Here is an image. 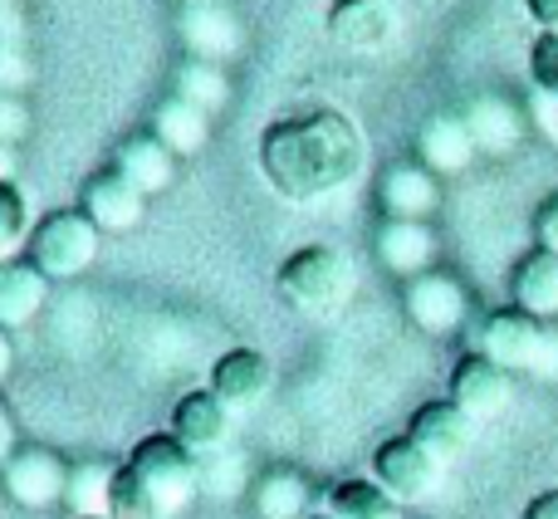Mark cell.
I'll return each mask as SVG.
<instances>
[{
    "label": "cell",
    "instance_id": "1",
    "mask_svg": "<svg viewBox=\"0 0 558 519\" xmlns=\"http://www.w3.org/2000/svg\"><path fill=\"white\" fill-rule=\"evenodd\" d=\"M367 137L338 108H304L260 133V172L284 202H324L363 177Z\"/></svg>",
    "mask_w": 558,
    "mask_h": 519
},
{
    "label": "cell",
    "instance_id": "2",
    "mask_svg": "<svg viewBox=\"0 0 558 519\" xmlns=\"http://www.w3.org/2000/svg\"><path fill=\"white\" fill-rule=\"evenodd\" d=\"M202 495V461L172 432H153L113 475V519H172Z\"/></svg>",
    "mask_w": 558,
    "mask_h": 519
},
{
    "label": "cell",
    "instance_id": "3",
    "mask_svg": "<svg viewBox=\"0 0 558 519\" xmlns=\"http://www.w3.org/2000/svg\"><path fill=\"white\" fill-rule=\"evenodd\" d=\"M275 289L289 309L324 318V314H338L353 299L357 275H353V260L333 251V245H304V251H294L279 265Z\"/></svg>",
    "mask_w": 558,
    "mask_h": 519
},
{
    "label": "cell",
    "instance_id": "4",
    "mask_svg": "<svg viewBox=\"0 0 558 519\" xmlns=\"http://www.w3.org/2000/svg\"><path fill=\"white\" fill-rule=\"evenodd\" d=\"M98 251H104V231L74 206V212L39 216L35 231H29L25 260L54 285V279H78L84 269H94Z\"/></svg>",
    "mask_w": 558,
    "mask_h": 519
},
{
    "label": "cell",
    "instance_id": "5",
    "mask_svg": "<svg viewBox=\"0 0 558 519\" xmlns=\"http://www.w3.org/2000/svg\"><path fill=\"white\" fill-rule=\"evenodd\" d=\"M0 491L20 510H54L69 495V461L59 451H49V446H20L0 466Z\"/></svg>",
    "mask_w": 558,
    "mask_h": 519
},
{
    "label": "cell",
    "instance_id": "6",
    "mask_svg": "<svg viewBox=\"0 0 558 519\" xmlns=\"http://www.w3.org/2000/svg\"><path fill=\"white\" fill-rule=\"evenodd\" d=\"M402 314H407V324L422 328V334L446 338V334H456V328H465V318H471V294H465V285L456 275L426 269V275L402 285Z\"/></svg>",
    "mask_w": 558,
    "mask_h": 519
},
{
    "label": "cell",
    "instance_id": "7",
    "mask_svg": "<svg viewBox=\"0 0 558 519\" xmlns=\"http://www.w3.org/2000/svg\"><path fill=\"white\" fill-rule=\"evenodd\" d=\"M441 471L446 466L436 461L432 451H422L407 432L392 436V442H383L373 451V481L383 485L397 505H422L426 495L441 485Z\"/></svg>",
    "mask_w": 558,
    "mask_h": 519
},
{
    "label": "cell",
    "instance_id": "8",
    "mask_svg": "<svg viewBox=\"0 0 558 519\" xmlns=\"http://www.w3.org/2000/svg\"><path fill=\"white\" fill-rule=\"evenodd\" d=\"M231 426H235V412L211 393V387H202V393L177 397L167 432H172L196 461H206V456L231 451Z\"/></svg>",
    "mask_w": 558,
    "mask_h": 519
},
{
    "label": "cell",
    "instance_id": "9",
    "mask_svg": "<svg viewBox=\"0 0 558 519\" xmlns=\"http://www.w3.org/2000/svg\"><path fill=\"white\" fill-rule=\"evenodd\" d=\"M544 328L539 318H530L524 309H495V314H485V324L475 328V353L490 358V363H500L505 373H530L534 367V353H539L544 343Z\"/></svg>",
    "mask_w": 558,
    "mask_h": 519
},
{
    "label": "cell",
    "instance_id": "10",
    "mask_svg": "<svg viewBox=\"0 0 558 519\" xmlns=\"http://www.w3.org/2000/svg\"><path fill=\"white\" fill-rule=\"evenodd\" d=\"M446 397H451V402L461 407L475 426H481V422H490V417H500L505 407H510L514 373H505L500 363H490V358H481V353H465L461 363L451 367Z\"/></svg>",
    "mask_w": 558,
    "mask_h": 519
},
{
    "label": "cell",
    "instance_id": "11",
    "mask_svg": "<svg viewBox=\"0 0 558 519\" xmlns=\"http://www.w3.org/2000/svg\"><path fill=\"white\" fill-rule=\"evenodd\" d=\"M206 387H211L231 412H255L275 387V367L260 348H226L211 363V383Z\"/></svg>",
    "mask_w": 558,
    "mask_h": 519
},
{
    "label": "cell",
    "instance_id": "12",
    "mask_svg": "<svg viewBox=\"0 0 558 519\" xmlns=\"http://www.w3.org/2000/svg\"><path fill=\"white\" fill-rule=\"evenodd\" d=\"M78 212H84L104 236H118V231H133V226L147 216V196L137 192L118 167H104V172H94L84 182V192H78Z\"/></svg>",
    "mask_w": 558,
    "mask_h": 519
},
{
    "label": "cell",
    "instance_id": "13",
    "mask_svg": "<svg viewBox=\"0 0 558 519\" xmlns=\"http://www.w3.org/2000/svg\"><path fill=\"white\" fill-rule=\"evenodd\" d=\"M377 202L387 221H432V212L441 206V182L422 162H397L377 182Z\"/></svg>",
    "mask_w": 558,
    "mask_h": 519
},
{
    "label": "cell",
    "instance_id": "14",
    "mask_svg": "<svg viewBox=\"0 0 558 519\" xmlns=\"http://www.w3.org/2000/svg\"><path fill=\"white\" fill-rule=\"evenodd\" d=\"M407 436H412L422 451H432L441 466H451L456 456H465V446L475 442V422L451 402V397H441V402L416 407L412 422H407Z\"/></svg>",
    "mask_w": 558,
    "mask_h": 519
},
{
    "label": "cell",
    "instance_id": "15",
    "mask_svg": "<svg viewBox=\"0 0 558 519\" xmlns=\"http://www.w3.org/2000/svg\"><path fill=\"white\" fill-rule=\"evenodd\" d=\"M328 35L348 49H383L397 35L392 0H333L328 5Z\"/></svg>",
    "mask_w": 558,
    "mask_h": 519
},
{
    "label": "cell",
    "instance_id": "16",
    "mask_svg": "<svg viewBox=\"0 0 558 519\" xmlns=\"http://www.w3.org/2000/svg\"><path fill=\"white\" fill-rule=\"evenodd\" d=\"M475 137L471 128H465V113H436L422 123V133H416V157H422L426 172L436 177H456L465 172V167L475 162Z\"/></svg>",
    "mask_w": 558,
    "mask_h": 519
},
{
    "label": "cell",
    "instance_id": "17",
    "mask_svg": "<svg viewBox=\"0 0 558 519\" xmlns=\"http://www.w3.org/2000/svg\"><path fill=\"white\" fill-rule=\"evenodd\" d=\"M251 510L255 519H308L314 515V485L294 466H270L251 481Z\"/></svg>",
    "mask_w": 558,
    "mask_h": 519
},
{
    "label": "cell",
    "instance_id": "18",
    "mask_svg": "<svg viewBox=\"0 0 558 519\" xmlns=\"http://www.w3.org/2000/svg\"><path fill=\"white\" fill-rule=\"evenodd\" d=\"M177 162H182V157H177L167 143H157L153 133L123 137V143H118V153H113V167H118V172H123L143 196L167 192V186L177 182Z\"/></svg>",
    "mask_w": 558,
    "mask_h": 519
},
{
    "label": "cell",
    "instance_id": "19",
    "mask_svg": "<svg viewBox=\"0 0 558 519\" xmlns=\"http://www.w3.org/2000/svg\"><path fill=\"white\" fill-rule=\"evenodd\" d=\"M377 265L392 269L402 279H416L432 269L436 260V236L426 221H383L377 226Z\"/></svg>",
    "mask_w": 558,
    "mask_h": 519
},
{
    "label": "cell",
    "instance_id": "20",
    "mask_svg": "<svg viewBox=\"0 0 558 519\" xmlns=\"http://www.w3.org/2000/svg\"><path fill=\"white\" fill-rule=\"evenodd\" d=\"M510 299H514V309H524L539 324L558 318V255L539 251V245L530 255H520V265L510 275Z\"/></svg>",
    "mask_w": 558,
    "mask_h": 519
},
{
    "label": "cell",
    "instance_id": "21",
    "mask_svg": "<svg viewBox=\"0 0 558 519\" xmlns=\"http://www.w3.org/2000/svg\"><path fill=\"white\" fill-rule=\"evenodd\" d=\"M465 128H471V137H475V147H481V153L505 157V153H514V147H520L524 113L510 104V98L485 94V98H475V104L465 108Z\"/></svg>",
    "mask_w": 558,
    "mask_h": 519
},
{
    "label": "cell",
    "instance_id": "22",
    "mask_svg": "<svg viewBox=\"0 0 558 519\" xmlns=\"http://www.w3.org/2000/svg\"><path fill=\"white\" fill-rule=\"evenodd\" d=\"M177 29H182L186 49H192L196 59H206V64L231 59L235 49H241V25H235L221 5H186L182 20H177Z\"/></svg>",
    "mask_w": 558,
    "mask_h": 519
},
{
    "label": "cell",
    "instance_id": "23",
    "mask_svg": "<svg viewBox=\"0 0 558 519\" xmlns=\"http://www.w3.org/2000/svg\"><path fill=\"white\" fill-rule=\"evenodd\" d=\"M45 294H49V279L39 275L29 260H5L0 265V328H20L45 309Z\"/></svg>",
    "mask_w": 558,
    "mask_h": 519
},
{
    "label": "cell",
    "instance_id": "24",
    "mask_svg": "<svg viewBox=\"0 0 558 519\" xmlns=\"http://www.w3.org/2000/svg\"><path fill=\"white\" fill-rule=\"evenodd\" d=\"M153 137L157 143H167L177 157H196L206 147V137H211V113H202L196 104H186V98H162L153 113Z\"/></svg>",
    "mask_w": 558,
    "mask_h": 519
},
{
    "label": "cell",
    "instance_id": "25",
    "mask_svg": "<svg viewBox=\"0 0 558 519\" xmlns=\"http://www.w3.org/2000/svg\"><path fill=\"white\" fill-rule=\"evenodd\" d=\"M113 475H118V466H108V461H78V466H69V495H64V505H69V515L74 519H113Z\"/></svg>",
    "mask_w": 558,
    "mask_h": 519
},
{
    "label": "cell",
    "instance_id": "26",
    "mask_svg": "<svg viewBox=\"0 0 558 519\" xmlns=\"http://www.w3.org/2000/svg\"><path fill=\"white\" fill-rule=\"evenodd\" d=\"M328 515L333 519H402V505L367 475V481H338L328 491Z\"/></svg>",
    "mask_w": 558,
    "mask_h": 519
},
{
    "label": "cell",
    "instance_id": "27",
    "mask_svg": "<svg viewBox=\"0 0 558 519\" xmlns=\"http://www.w3.org/2000/svg\"><path fill=\"white\" fill-rule=\"evenodd\" d=\"M177 98L196 104L202 113H216V108L231 98V84H226V74L216 64H206V59H186V64H182V84H177Z\"/></svg>",
    "mask_w": 558,
    "mask_h": 519
},
{
    "label": "cell",
    "instance_id": "28",
    "mask_svg": "<svg viewBox=\"0 0 558 519\" xmlns=\"http://www.w3.org/2000/svg\"><path fill=\"white\" fill-rule=\"evenodd\" d=\"M29 202L25 192H20L15 182H0V265L5 260H15V251H25L29 245Z\"/></svg>",
    "mask_w": 558,
    "mask_h": 519
},
{
    "label": "cell",
    "instance_id": "29",
    "mask_svg": "<svg viewBox=\"0 0 558 519\" xmlns=\"http://www.w3.org/2000/svg\"><path fill=\"white\" fill-rule=\"evenodd\" d=\"M530 79L534 94L558 98V29H539V39L530 45Z\"/></svg>",
    "mask_w": 558,
    "mask_h": 519
},
{
    "label": "cell",
    "instance_id": "30",
    "mask_svg": "<svg viewBox=\"0 0 558 519\" xmlns=\"http://www.w3.org/2000/svg\"><path fill=\"white\" fill-rule=\"evenodd\" d=\"M29 59H25V49L15 45V39H0V94H10V98H20V88H29Z\"/></svg>",
    "mask_w": 558,
    "mask_h": 519
},
{
    "label": "cell",
    "instance_id": "31",
    "mask_svg": "<svg viewBox=\"0 0 558 519\" xmlns=\"http://www.w3.org/2000/svg\"><path fill=\"white\" fill-rule=\"evenodd\" d=\"M25 128H29L25 104H20V98H10V94H0V143L15 147L20 137H25Z\"/></svg>",
    "mask_w": 558,
    "mask_h": 519
},
{
    "label": "cell",
    "instance_id": "32",
    "mask_svg": "<svg viewBox=\"0 0 558 519\" xmlns=\"http://www.w3.org/2000/svg\"><path fill=\"white\" fill-rule=\"evenodd\" d=\"M534 241H539V251L558 255V196H549V202L534 212Z\"/></svg>",
    "mask_w": 558,
    "mask_h": 519
},
{
    "label": "cell",
    "instance_id": "33",
    "mask_svg": "<svg viewBox=\"0 0 558 519\" xmlns=\"http://www.w3.org/2000/svg\"><path fill=\"white\" fill-rule=\"evenodd\" d=\"M530 377H539V383H558V328H544V343H539V353H534Z\"/></svg>",
    "mask_w": 558,
    "mask_h": 519
},
{
    "label": "cell",
    "instance_id": "34",
    "mask_svg": "<svg viewBox=\"0 0 558 519\" xmlns=\"http://www.w3.org/2000/svg\"><path fill=\"white\" fill-rule=\"evenodd\" d=\"M20 451V432H15V417H10V407L0 402V466L10 461V456Z\"/></svg>",
    "mask_w": 558,
    "mask_h": 519
},
{
    "label": "cell",
    "instance_id": "35",
    "mask_svg": "<svg viewBox=\"0 0 558 519\" xmlns=\"http://www.w3.org/2000/svg\"><path fill=\"white\" fill-rule=\"evenodd\" d=\"M524 10L539 29H558V0H524Z\"/></svg>",
    "mask_w": 558,
    "mask_h": 519
},
{
    "label": "cell",
    "instance_id": "36",
    "mask_svg": "<svg viewBox=\"0 0 558 519\" xmlns=\"http://www.w3.org/2000/svg\"><path fill=\"white\" fill-rule=\"evenodd\" d=\"M520 519H558V491L534 495V500L524 505V515H520Z\"/></svg>",
    "mask_w": 558,
    "mask_h": 519
},
{
    "label": "cell",
    "instance_id": "37",
    "mask_svg": "<svg viewBox=\"0 0 558 519\" xmlns=\"http://www.w3.org/2000/svg\"><path fill=\"white\" fill-rule=\"evenodd\" d=\"M10 367H15V343H10V334L0 328V383L10 377Z\"/></svg>",
    "mask_w": 558,
    "mask_h": 519
},
{
    "label": "cell",
    "instance_id": "38",
    "mask_svg": "<svg viewBox=\"0 0 558 519\" xmlns=\"http://www.w3.org/2000/svg\"><path fill=\"white\" fill-rule=\"evenodd\" d=\"M0 182H15V147L0 143Z\"/></svg>",
    "mask_w": 558,
    "mask_h": 519
},
{
    "label": "cell",
    "instance_id": "39",
    "mask_svg": "<svg viewBox=\"0 0 558 519\" xmlns=\"http://www.w3.org/2000/svg\"><path fill=\"white\" fill-rule=\"evenodd\" d=\"M308 519H333V515H328V510H324V515H308Z\"/></svg>",
    "mask_w": 558,
    "mask_h": 519
},
{
    "label": "cell",
    "instance_id": "40",
    "mask_svg": "<svg viewBox=\"0 0 558 519\" xmlns=\"http://www.w3.org/2000/svg\"><path fill=\"white\" fill-rule=\"evenodd\" d=\"M104 519H108V515H104Z\"/></svg>",
    "mask_w": 558,
    "mask_h": 519
}]
</instances>
